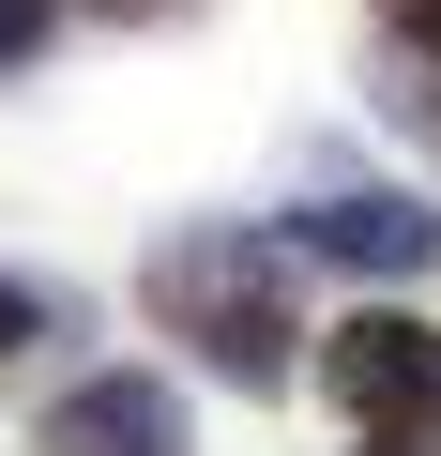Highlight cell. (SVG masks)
Wrapping results in <instances>:
<instances>
[{"label":"cell","mask_w":441,"mask_h":456,"mask_svg":"<svg viewBox=\"0 0 441 456\" xmlns=\"http://www.w3.org/2000/svg\"><path fill=\"white\" fill-rule=\"evenodd\" d=\"M46 456H198V426H183V395H167V380L107 365V380H77V395L46 411Z\"/></svg>","instance_id":"obj_4"},{"label":"cell","mask_w":441,"mask_h":456,"mask_svg":"<svg viewBox=\"0 0 441 456\" xmlns=\"http://www.w3.org/2000/svg\"><path fill=\"white\" fill-rule=\"evenodd\" d=\"M365 456H411V441H365Z\"/></svg>","instance_id":"obj_7"},{"label":"cell","mask_w":441,"mask_h":456,"mask_svg":"<svg viewBox=\"0 0 441 456\" xmlns=\"http://www.w3.org/2000/svg\"><path fill=\"white\" fill-rule=\"evenodd\" d=\"M46 31H61V0H0V77H16V61H31Z\"/></svg>","instance_id":"obj_5"},{"label":"cell","mask_w":441,"mask_h":456,"mask_svg":"<svg viewBox=\"0 0 441 456\" xmlns=\"http://www.w3.org/2000/svg\"><path fill=\"white\" fill-rule=\"evenodd\" d=\"M320 395H335L365 441H411V426H441V335H426L411 305L335 320V335H320Z\"/></svg>","instance_id":"obj_2"},{"label":"cell","mask_w":441,"mask_h":456,"mask_svg":"<svg viewBox=\"0 0 441 456\" xmlns=\"http://www.w3.org/2000/svg\"><path fill=\"white\" fill-rule=\"evenodd\" d=\"M290 244H305V259H335V274H426V259H441V213H426V198H396V183H335V198H305V213H290Z\"/></svg>","instance_id":"obj_3"},{"label":"cell","mask_w":441,"mask_h":456,"mask_svg":"<svg viewBox=\"0 0 441 456\" xmlns=\"http://www.w3.org/2000/svg\"><path fill=\"white\" fill-rule=\"evenodd\" d=\"M137 305H152V335H183L229 395H274L290 380V274H274V244H244V228H167V244L137 259Z\"/></svg>","instance_id":"obj_1"},{"label":"cell","mask_w":441,"mask_h":456,"mask_svg":"<svg viewBox=\"0 0 441 456\" xmlns=\"http://www.w3.org/2000/svg\"><path fill=\"white\" fill-rule=\"evenodd\" d=\"M31 335H46V305H31V289H16V274H0V365H16V350H31Z\"/></svg>","instance_id":"obj_6"}]
</instances>
